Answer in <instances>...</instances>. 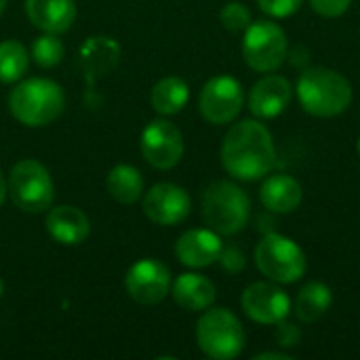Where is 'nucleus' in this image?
I'll list each match as a JSON object with an SVG mask.
<instances>
[{"instance_id": "obj_10", "label": "nucleus", "mask_w": 360, "mask_h": 360, "mask_svg": "<svg viewBox=\"0 0 360 360\" xmlns=\"http://www.w3.org/2000/svg\"><path fill=\"white\" fill-rule=\"evenodd\" d=\"M240 306L245 314L257 325H276L291 314L293 302L278 287V283H253L243 291Z\"/></svg>"}, {"instance_id": "obj_26", "label": "nucleus", "mask_w": 360, "mask_h": 360, "mask_svg": "<svg viewBox=\"0 0 360 360\" xmlns=\"http://www.w3.org/2000/svg\"><path fill=\"white\" fill-rule=\"evenodd\" d=\"M274 342L278 344V348L289 350V348H297L302 344V329L295 323H289L287 319L274 325Z\"/></svg>"}, {"instance_id": "obj_35", "label": "nucleus", "mask_w": 360, "mask_h": 360, "mask_svg": "<svg viewBox=\"0 0 360 360\" xmlns=\"http://www.w3.org/2000/svg\"><path fill=\"white\" fill-rule=\"evenodd\" d=\"M356 148H359V154H360V137H359V146H356Z\"/></svg>"}, {"instance_id": "obj_27", "label": "nucleus", "mask_w": 360, "mask_h": 360, "mask_svg": "<svg viewBox=\"0 0 360 360\" xmlns=\"http://www.w3.org/2000/svg\"><path fill=\"white\" fill-rule=\"evenodd\" d=\"M302 4H304V0H257V6L266 15L276 17V19H285V17L295 15L302 8Z\"/></svg>"}, {"instance_id": "obj_9", "label": "nucleus", "mask_w": 360, "mask_h": 360, "mask_svg": "<svg viewBox=\"0 0 360 360\" xmlns=\"http://www.w3.org/2000/svg\"><path fill=\"white\" fill-rule=\"evenodd\" d=\"M245 103L243 86L236 78L221 74L211 78L200 91V114L211 124H228L232 122Z\"/></svg>"}, {"instance_id": "obj_17", "label": "nucleus", "mask_w": 360, "mask_h": 360, "mask_svg": "<svg viewBox=\"0 0 360 360\" xmlns=\"http://www.w3.org/2000/svg\"><path fill=\"white\" fill-rule=\"evenodd\" d=\"M302 186L295 177L287 173H276V175H266L262 190H259V200L262 205L278 215L293 213L302 205Z\"/></svg>"}, {"instance_id": "obj_33", "label": "nucleus", "mask_w": 360, "mask_h": 360, "mask_svg": "<svg viewBox=\"0 0 360 360\" xmlns=\"http://www.w3.org/2000/svg\"><path fill=\"white\" fill-rule=\"evenodd\" d=\"M4 6H6V0H0V15H2V11H4Z\"/></svg>"}, {"instance_id": "obj_7", "label": "nucleus", "mask_w": 360, "mask_h": 360, "mask_svg": "<svg viewBox=\"0 0 360 360\" xmlns=\"http://www.w3.org/2000/svg\"><path fill=\"white\" fill-rule=\"evenodd\" d=\"M289 53L285 30L272 19L251 21L243 38V57L247 65L259 74L276 72Z\"/></svg>"}, {"instance_id": "obj_1", "label": "nucleus", "mask_w": 360, "mask_h": 360, "mask_svg": "<svg viewBox=\"0 0 360 360\" xmlns=\"http://www.w3.org/2000/svg\"><path fill=\"white\" fill-rule=\"evenodd\" d=\"M224 169L240 181H257L276 167V146L272 133L259 120L232 124L221 143Z\"/></svg>"}, {"instance_id": "obj_28", "label": "nucleus", "mask_w": 360, "mask_h": 360, "mask_svg": "<svg viewBox=\"0 0 360 360\" xmlns=\"http://www.w3.org/2000/svg\"><path fill=\"white\" fill-rule=\"evenodd\" d=\"M310 4L319 15L333 19V17H342L350 8L352 0H310Z\"/></svg>"}, {"instance_id": "obj_5", "label": "nucleus", "mask_w": 360, "mask_h": 360, "mask_svg": "<svg viewBox=\"0 0 360 360\" xmlns=\"http://www.w3.org/2000/svg\"><path fill=\"white\" fill-rule=\"evenodd\" d=\"M255 266L272 283L291 285L308 270L304 249L278 232H268L255 247Z\"/></svg>"}, {"instance_id": "obj_20", "label": "nucleus", "mask_w": 360, "mask_h": 360, "mask_svg": "<svg viewBox=\"0 0 360 360\" xmlns=\"http://www.w3.org/2000/svg\"><path fill=\"white\" fill-rule=\"evenodd\" d=\"M331 304H333L331 289L321 281H310L308 285L300 289L291 312H295L300 323L310 325V323L321 321L329 312Z\"/></svg>"}, {"instance_id": "obj_13", "label": "nucleus", "mask_w": 360, "mask_h": 360, "mask_svg": "<svg viewBox=\"0 0 360 360\" xmlns=\"http://www.w3.org/2000/svg\"><path fill=\"white\" fill-rule=\"evenodd\" d=\"M192 209L188 192L175 184H156L143 198V213L158 226L181 224Z\"/></svg>"}, {"instance_id": "obj_6", "label": "nucleus", "mask_w": 360, "mask_h": 360, "mask_svg": "<svg viewBox=\"0 0 360 360\" xmlns=\"http://www.w3.org/2000/svg\"><path fill=\"white\" fill-rule=\"evenodd\" d=\"M196 342L205 356L213 360L236 359L247 344L243 323L226 308H213L196 325Z\"/></svg>"}, {"instance_id": "obj_23", "label": "nucleus", "mask_w": 360, "mask_h": 360, "mask_svg": "<svg viewBox=\"0 0 360 360\" xmlns=\"http://www.w3.org/2000/svg\"><path fill=\"white\" fill-rule=\"evenodd\" d=\"M30 65V55L25 46L17 40L0 42V82L11 84L23 78Z\"/></svg>"}, {"instance_id": "obj_30", "label": "nucleus", "mask_w": 360, "mask_h": 360, "mask_svg": "<svg viewBox=\"0 0 360 360\" xmlns=\"http://www.w3.org/2000/svg\"><path fill=\"white\" fill-rule=\"evenodd\" d=\"M287 57H289L291 65H295V68H304L310 61V55L304 46H295L291 53H287Z\"/></svg>"}, {"instance_id": "obj_2", "label": "nucleus", "mask_w": 360, "mask_h": 360, "mask_svg": "<svg viewBox=\"0 0 360 360\" xmlns=\"http://www.w3.org/2000/svg\"><path fill=\"white\" fill-rule=\"evenodd\" d=\"M297 99L308 114L333 118L350 108L352 84L338 70L323 65L306 68L297 80Z\"/></svg>"}, {"instance_id": "obj_16", "label": "nucleus", "mask_w": 360, "mask_h": 360, "mask_svg": "<svg viewBox=\"0 0 360 360\" xmlns=\"http://www.w3.org/2000/svg\"><path fill=\"white\" fill-rule=\"evenodd\" d=\"M30 21L46 34H63L76 17L74 0H25Z\"/></svg>"}, {"instance_id": "obj_12", "label": "nucleus", "mask_w": 360, "mask_h": 360, "mask_svg": "<svg viewBox=\"0 0 360 360\" xmlns=\"http://www.w3.org/2000/svg\"><path fill=\"white\" fill-rule=\"evenodd\" d=\"M124 285L133 302L154 306L167 297L171 289V272L158 259H141L129 268Z\"/></svg>"}, {"instance_id": "obj_25", "label": "nucleus", "mask_w": 360, "mask_h": 360, "mask_svg": "<svg viewBox=\"0 0 360 360\" xmlns=\"http://www.w3.org/2000/svg\"><path fill=\"white\" fill-rule=\"evenodd\" d=\"M219 21L228 32L238 34L251 25V11L243 2H228L219 13Z\"/></svg>"}, {"instance_id": "obj_4", "label": "nucleus", "mask_w": 360, "mask_h": 360, "mask_svg": "<svg viewBox=\"0 0 360 360\" xmlns=\"http://www.w3.org/2000/svg\"><path fill=\"white\" fill-rule=\"evenodd\" d=\"M251 215V200L243 188L232 181H215L202 194V219L221 234L232 236L245 230Z\"/></svg>"}, {"instance_id": "obj_3", "label": "nucleus", "mask_w": 360, "mask_h": 360, "mask_svg": "<svg viewBox=\"0 0 360 360\" xmlns=\"http://www.w3.org/2000/svg\"><path fill=\"white\" fill-rule=\"evenodd\" d=\"M65 105L63 91L57 82L46 78H27L15 86L8 97L11 114L25 127L51 124Z\"/></svg>"}, {"instance_id": "obj_14", "label": "nucleus", "mask_w": 360, "mask_h": 360, "mask_svg": "<svg viewBox=\"0 0 360 360\" xmlns=\"http://www.w3.org/2000/svg\"><path fill=\"white\" fill-rule=\"evenodd\" d=\"M293 99V86L285 76L268 74L259 78L249 91V110L253 116L270 120L281 116Z\"/></svg>"}, {"instance_id": "obj_22", "label": "nucleus", "mask_w": 360, "mask_h": 360, "mask_svg": "<svg viewBox=\"0 0 360 360\" xmlns=\"http://www.w3.org/2000/svg\"><path fill=\"white\" fill-rule=\"evenodd\" d=\"M105 188L110 192V196L120 202V205H133L139 200L141 192H143V179L141 173L131 167V165H118L110 171L108 179H105Z\"/></svg>"}, {"instance_id": "obj_18", "label": "nucleus", "mask_w": 360, "mask_h": 360, "mask_svg": "<svg viewBox=\"0 0 360 360\" xmlns=\"http://www.w3.org/2000/svg\"><path fill=\"white\" fill-rule=\"evenodd\" d=\"M46 230L61 245H80L89 236L91 226L80 209L63 205L46 215Z\"/></svg>"}, {"instance_id": "obj_11", "label": "nucleus", "mask_w": 360, "mask_h": 360, "mask_svg": "<svg viewBox=\"0 0 360 360\" xmlns=\"http://www.w3.org/2000/svg\"><path fill=\"white\" fill-rule=\"evenodd\" d=\"M141 154L154 169H173L184 156L181 131L169 120H152L141 133Z\"/></svg>"}, {"instance_id": "obj_8", "label": "nucleus", "mask_w": 360, "mask_h": 360, "mask_svg": "<svg viewBox=\"0 0 360 360\" xmlns=\"http://www.w3.org/2000/svg\"><path fill=\"white\" fill-rule=\"evenodd\" d=\"M6 190L13 202L25 213H42L53 202V181L46 167L38 160H21L11 169Z\"/></svg>"}, {"instance_id": "obj_29", "label": "nucleus", "mask_w": 360, "mask_h": 360, "mask_svg": "<svg viewBox=\"0 0 360 360\" xmlns=\"http://www.w3.org/2000/svg\"><path fill=\"white\" fill-rule=\"evenodd\" d=\"M219 262H221V266H224L228 272H232V274H238V272L245 268V255H243L240 249H236V247L221 249Z\"/></svg>"}, {"instance_id": "obj_19", "label": "nucleus", "mask_w": 360, "mask_h": 360, "mask_svg": "<svg viewBox=\"0 0 360 360\" xmlns=\"http://www.w3.org/2000/svg\"><path fill=\"white\" fill-rule=\"evenodd\" d=\"M173 300L188 312H202L215 302V285L202 274H181L171 287Z\"/></svg>"}, {"instance_id": "obj_32", "label": "nucleus", "mask_w": 360, "mask_h": 360, "mask_svg": "<svg viewBox=\"0 0 360 360\" xmlns=\"http://www.w3.org/2000/svg\"><path fill=\"white\" fill-rule=\"evenodd\" d=\"M4 196H6V181H4V175L0 171V205L4 202Z\"/></svg>"}, {"instance_id": "obj_15", "label": "nucleus", "mask_w": 360, "mask_h": 360, "mask_svg": "<svg viewBox=\"0 0 360 360\" xmlns=\"http://www.w3.org/2000/svg\"><path fill=\"white\" fill-rule=\"evenodd\" d=\"M221 249L224 245L217 232H213L211 228H194L179 236L175 245V255L188 268H209L219 262Z\"/></svg>"}, {"instance_id": "obj_34", "label": "nucleus", "mask_w": 360, "mask_h": 360, "mask_svg": "<svg viewBox=\"0 0 360 360\" xmlns=\"http://www.w3.org/2000/svg\"><path fill=\"white\" fill-rule=\"evenodd\" d=\"M2 291H4V285H2V278H0V297H2Z\"/></svg>"}, {"instance_id": "obj_21", "label": "nucleus", "mask_w": 360, "mask_h": 360, "mask_svg": "<svg viewBox=\"0 0 360 360\" xmlns=\"http://www.w3.org/2000/svg\"><path fill=\"white\" fill-rule=\"evenodd\" d=\"M188 99H190V89H188L186 80H181L177 76H167V78L158 80L150 95L152 108L165 116L181 112L184 105L188 103Z\"/></svg>"}, {"instance_id": "obj_24", "label": "nucleus", "mask_w": 360, "mask_h": 360, "mask_svg": "<svg viewBox=\"0 0 360 360\" xmlns=\"http://www.w3.org/2000/svg\"><path fill=\"white\" fill-rule=\"evenodd\" d=\"M32 57L40 68H53L63 59V44L57 34H44L34 40Z\"/></svg>"}, {"instance_id": "obj_31", "label": "nucleus", "mask_w": 360, "mask_h": 360, "mask_svg": "<svg viewBox=\"0 0 360 360\" xmlns=\"http://www.w3.org/2000/svg\"><path fill=\"white\" fill-rule=\"evenodd\" d=\"M253 360H291V354H287V352H259L253 356Z\"/></svg>"}]
</instances>
